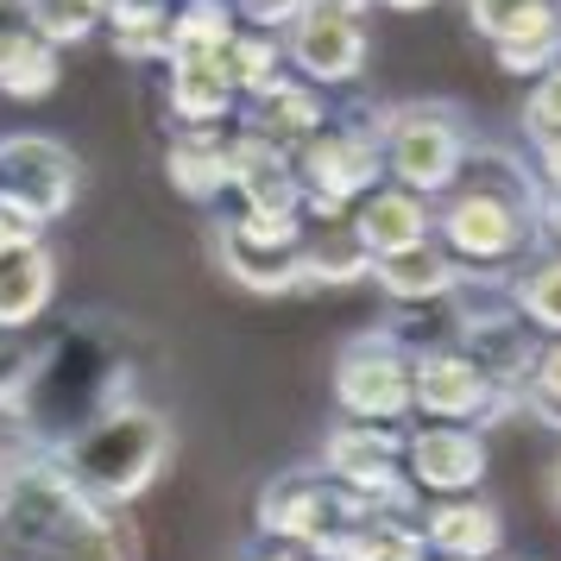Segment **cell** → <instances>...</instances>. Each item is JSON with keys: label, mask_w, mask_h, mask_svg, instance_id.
<instances>
[{"label": "cell", "mask_w": 561, "mask_h": 561, "mask_svg": "<svg viewBox=\"0 0 561 561\" xmlns=\"http://www.w3.org/2000/svg\"><path fill=\"white\" fill-rule=\"evenodd\" d=\"M530 146H536L530 171H536V183H542V196H561V133H542Z\"/></svg>", "instance_id": "8d00e7d4"}, {"label": "cell", "mask_w": 561, "mask_h": 561, "mask_svg": "<svg viewBox=\"0 0 561 561\" xmlns=\"http://www.w3.org/2000/svg\"><path fill=\"white\" fill-rule=\"evenodd\" d=\"M228 190L240 196V208H304L290 152L247 127L228 133Z\"/></svg>", "instance_id": "d6986e66"}, {"label": "cell", "mask_w": 561, "mask_h": 561, "mask_svg": "<svg viewBox=\"0 0 561 561\" xmlns=\"http://www.w3.org/2000/svg\"><path fill=\"white\" fill-rule=\"evenodd\" d=\"M511 309L530 322L536 334H561V253H530L517 272H511Z\"/></svg>", "instance_id": "484cf974"}, {"label": "cell", "mask_w": 561, "mask_h": 561, "mask_svg": "<svg viewBox=\"0 0 561 561\" xmlns=\"http://www.w3.org/2000/svg\"><path fill=\"white\" fill-rule=\"evenodd\" d=\"M373 278V253L347 221H309L304 228V290H347Z\"/></svg>", "instance_id": "cb8c5ba5"}, {"label": "cell", "mask_w": 561, "mask_h": 561, "mask_svg": "<svg viewBox=\"0 0 561 561\" xmlns=\"http://www.w3.org/2000/svg\"><path fill=\"white\" fill-rule=\"evenodd\" d=\"M102 13H107V0H32V26H38V38L57 45V51L89 45V38L102 32Z\"/></svg>", "instance_id": "f546056e"}, {"label": "cell", "mask_w": 561, "mask_h": 561, "mask_svg": "<svg viewBox=\"0 0 561 561\" xmlns=\"http://www.w3.org/2000/svg\"><path fill=\"white\" fill-rule=\"evenodd\" d=\"M171 448H178L171 416L152 410V404H139V398H127V404H114L107 416H95L89 430H77L51 460L95 499V505L127 511L133 499H146L158 485V473L171 467Z\"/></svg>", "instance_id": "5b68a950"}, {"label": "cell", "mask_w": 561, "mask_h": 561, "mask_svg": "<svg viewBox=\"0 0 561 561\" xmlns=\"http://www.w3.org/2000/svg\"><path fill=\"white\" fill-rule=\"evenodd\" d=\"M354 517H359V499L341 480H329L322 460L272 473L253 499V530L265 536V542H297L309 561H322V549H329Z\"/></svg>", "instance_id": "52a82bcc"}, {"label": "cell", "mask_w": 561, "mask_h": 561, "mask_svg": "<svg viewBox=\"0 0 561 561\" xmlns=\"http://www.w3.org/2000/svg\"><path fill=\"white\" fill-rule=\"evenodd\" d=\"M549 499H556V511H561V455H556V467H549Z\"/></svg>", "instance_id": "b9f144b4"}, {"label": "cell", "mask_w": 561, "mask_h": 561, "mask_svg": "<svg viewBox=\"0 0 561 561\" xmlns=\"http://www.w3.org/2000/svg\"><path fill=\"white\" fill-rule=\"evenodd\" d=\"M410 410L430 416V423H473V430H492V423L511 416L505 398L485 385V373L460 354L455 341L410 354Z\"/></svg>", "instance_id": "30bf717a"}, {"label": "cell", "mask_w": 561, "mask_h": 561, "mask_svg": "<svg viewBox=\"0 0 561 561\" xmlns=\"http://www.w3.org/2000/svg\"><path fill=\"white\" fill-rule=\"evenodd\" d=\"M0 196L26 203L45 221H64L82 196V158L51 133H7L0 139Z\"/></svg>", "instance_id": "8fae6325"}, {"label": "cell", "mask_w": 561, "mask_h": 561, "mask_svg": "<svg viewBox=\"0 0 561 561\" xmlns=\"http://www.w3.org/2000/svg\"><path fill=\"white\" fill-rule=\"evenodd\" d=\"M435 240L460 265H524L542 247V183L511 146L473 139L460 178L435 196Z\"/></svg>", "instance_id": "3957f363"}, {"label": "cell", "mask_w": 561, "mask_h": 561, "mask_svg": "<svg viewBox=\"0 0 561 561\" xmlns=\"http://www.w3.org/2000/svg\"><path fill=\"white\" fill-rule=\"evenodd\" d=\"M233 32H240L233 0H183V7H171V57L228 51Z\"/></svg>", "instance_id": "83f0119b"}, {"label": "cell", "mask_w": 561, "mask_h": 561, "mask_svg": "<svg viewBox=\"0 0 561 561\" xmlns=\"http://www.w3.org/2000/svg\"><path fill=\"white\" fill-rule=\"evenodd\" d=\"M492 64L505 77H542L549 64H561V7L542 13V20H524L505 38H492Z\"/></svg>", "instance_id": "4316f807"}, {"label": "cell", "mask_w": 561, "mask_h": 561, "mask_svg": "<svg viewBox=\"0 0 561 561\" xmlns=\"http://www.w3.org/2000/svg\"><path fill=\"white\" fill-rule=\"evenodd\" d=\"M460 7H467V26H473L485 45H492V38L517 32L524 20H542V13H556L561 0H460Z\"/></svg>", "instance_id": "1f68e13d"}, {"label": "cell", "mask_w": 561, "mask_h": 561, "mask_svg": "<svg viewBox=\"0 0 561 561\" xmlns=\"http://www.w3.org/2000/svg\"><path fill=\"white\" fill-rule=\"evenodd\" d=\"M542 247L561 253V196H542Z\"/></svg>", "instance_id": "74e56055"}, {"label": "cell", "mask_w": 561, "mask_h": 561, "mask_svg": "<svg viewBox=\"0 0 561 561\" xmlns=\"http://www.w3.org/2000/svg\"><path fill=\"white\" fill-rule=\"evenodd\" d=\"M133 385H139V359H133L127 334L114 329V322H102V316H70L32 354L26 391H20V404L7 410V416L20 423V448L57 455L95 416L139 398Z\"/></svg>", "instance_id": "6da1fadb"}, {"label": "cell", "mask_w": 561, "mask_h": 561, "mask_svg": "<svg viewBox=\"0 0 561 561\" xmlns=\"http://www.w3.org/2000/svg\"><path fill=\"white\" fill-rule=\"evenodd\" d=\"M467 146H473V127L455 102H385V133H379V152H385V178L416 190V196H442L448 183L460 178L467 164Z\"/></svg>", "instance_id": "8992f818"}, {"label": "cell", "mask_w": 561, "mask_h": 561, "mask_svg": "<svg viewBox=\"0 0 561 561\" xmlns=\"http://www.w3.org/2000/svg\"><path fill=\"white\" fill-rule=\"evenodd\" d=\"M379 7H391V13H423V7H435V0H379Z\"/></svg>", "instance_id": "60d3db41"}, {"label": "cell", "mask_w": 561, "mask_h": 561, "mask_svg": "<svg viewBox=\"0 0 561 561\" xmlns=\"http://www.w3.org/2000/svg\"><path fill=\"white\" fill-rule=\"evenodd\" d=\"M228 70H233V82H240V102H253L259 89H272V82L290 70V64H284V38L265 32V26H240L228 38Z\"/></svg>", "instance_id": "f1b7e54d"}, {"label": "cell", "mask_w": 561, "mask_h": 561, "mask_svg": "<svg viewBox=\"0 0 561 561\" xmlns=\"http://www.w3.org/2000/svg\"><path fill=\"white\" fill-rule=\"evenodd\" d=\"M492 561H517V556H505V549H499V556H492Z\"/></svg>", "instance_id": "ee69618b"}, {"label": "cell", "mask_w": 561, "mask_h": 561, "mask_svg": "<svg viewBox=\"0 0 561 561\" xmlns=\"http://www.w3.org/2000/svg\"><path fill=\"white\" fill-rule=\"evenodd\" d=\"M385 102L366 95V82H347L329 95V121L290 152L297 190H304V221H347V208L385 183Z\"/></svg>", "instance_id": "277c9868"}, {"label": "cell", "mask_w": 561, "mask_h": 561, "mask_svg": "<svg viewBox=\"0 0 561 561\" xmlns=\"http://www.w3.org/2000/svg\"><path fill=\"white\" fill-rule=\"evenodd\" d=\"M164 178L183 203H221L228 196V133L221 127H178L164 146Z\"/></svg>", "instance_id": "44dd1931"}, {"label": "cell", "mask_w": 561, "mask_h": 561, "mask_svg": "<svg viewBox=\"0 0 561 561\" xmlns=\"http://www.w3.org/2000/svg\"><path fill=\"white\" fill-rule=\"evenodd\" d=\"M7 460H13V455H7V448H0V473H7Z\"/></svg>", "instance_id": "7bdbcfd3"}, {"label": "cell", "mask_w": 561, "mask_h": 561, "mask_svg": "<svg viewBox=\"0 0 561 561\" xmlns=\"http://www.w3.org/2000/svg\"><path fill=\"white\" fill-rule=\"evenodd\" d=\"M57 297L51 247H0V329H32Z\"/></svg>", "instance_id": "7402d4cb"}, {"label": "cell", "mask_w": 561, "mask_h": 561, "mask_svg": "<svg viewBox=\"0 0 561 561\" xmlns=\"http://www.w3.org/2000/svg\"><path fill=\"white\" fill-rule=\"evenodd\" d=\"M322 121H329V89L290 77V70L272 89H259L253 102H240V127L259 133V139H272V146H284V152H297Z\"/></svg>", "instance_id": "ac0fdd59"}, {"label": "cell", "mask_w": 561, "mask_h": 561, "mask_svg": "<svg viewBox=\"0 0 561 561\" xmlns=\"http://www.w3.org/2000/svg\"><path fill=\"white\" fill-rule=\"evenodd\" d=\"M404 473L423 499L480 492L485 480V435L473 423H423L404 435Z\"/></svg>", "instance_id": "7c38bea8"}, {"label": "cell", "mask_w": 561, "mask_h": 561, "mask_svg": "<svg viewBox=\"0 0 561 561\" xmlns=\"http://www.w3.org/2000/svg\"><path fill=\"white\" fill-rule=\"evenodd\" d=\"M102 26L121 64H164L171 57V0H107Z\"/></svg>", "instance_id": "d4e9b609"}, {"label": "cell", "mask_w": 561, "mask_h": 561, "mask_svg": "<svg viewBox=\"0 0 561 561\" xmlns=\"http://www.w3.org/2000/svg\"><path fill=\"white\" fill-rule=\"evenodd\" d=\"M45 233H51L45 215H32L26 203L0 196V247H45Z\"/></svg>", "instance_id": "e575fe53"}, {"label": "cell", "mask_w": 561, "mask_h": 561, "mask_svg": "<svg viewBox=\"0 0 561 561\" xmlns=\"http://www.w3.org/2000/svg\"><path fill=\"white\" fill-rule=\"evenodd\" d=\"M322 561H430V542L404 511H366L322 549Z\"/></svg>", "instance_id": "603a6c76"}, {"label": "cell", "mask_w": 561, "mask_h": 561, "mask_svg": "<svg viewBox=\"0 0 561 561\" xmlns=\"http://www.w3.org/2000/svg\"><path fill=\"white\" fill-rule=\"evenodd\" d=\"M32 347L26 329H0V416L20 404V391H26V373H32Z\"/></svg>", "instance_id": "d6a6232c"}, {"label": "cell", "mask_w": 561, "mask_h": 561, "mask_svg": "<svg viewBox=\"0 0 561 561\" xmlns=\"http://www.w3.org/2000/svg\"><path fill=\"white\" fill-rule=\"evenodd\" d=\"M304 7H309V0H233L240 26H265V32H284Z\"/></svg>", "instance_id": "d590c367"}, {"label": "cell", "mask_w": 561, "mask_h": 561, "mask_svg": "<svg viewBox=\"0 0 561 561\" xmlns=\"http://www.w3.org/2000/svg\"><path fill=\"white\" fill-rule=\"evenodd\" d=\"M284 38V64L297 70L316 89H347V82H366V64H373V32L359 13H341V7H322L309 0L304 13L278 32Z\"/></svg>", "instance_id": "ba28073f"}, {"label": "cell", "mask_w": 561, "mask_h": 561, "mask_svg": "<svg viewBox=\"0 0 561 561\" xmlns=\"http://www.w3.org/2000/svg\"><path fill=\"white\" fill-rule=\"evenodd\" d=\"M334 410L359 423H404L410 416V354L385 329L354 334L334 354Z\"/></svg>", "instance_id": "9c48e42d"}, {"label": "cell", "mask_w": 561, "mask_h": 561, "mask_svg": "<svg viewBox=\"0 0 561 561\" xmlns=\"http://www.w3.org/2000/svg\"><path fill=\"white\" fill-rule=\"evenodd\" d=\"M416 524H423L430 556L442 561H492L505 549V517H499V505H485L480 492H448V499L423 505Z\"/></svg>", "instance_id": "2e32d148"}, {"label": "cell", "mask_w": 561, "mask_h": 561, "mask_svg": "<svg viewBox=\"0 0 561 561\" xmlns=\"http://www.w3.org/2000/svg\"><path fill=\"white\" fill-rule=\"evenodd\" d=\"M247 561H309V556L297 549V542H259V549H253Z\"/></svg>", "instance_id": "f35d334b"}, {"label": "cell", "mask_w": 561, "mask_h": 561, "mask_svg": "<svg viewBox=\"0 0 561 561\" xmlns=\"http://www.w3.org/2000/svg\"><path fill=\"white\" fill-rule=\"evenodd\" d=\"M347 228L366 240V253L379 259V253H398V247L430 240V233H435V203L385 178V183H373V190L347 208Z\"/></svg>", "instance_id": "e0dca14e"}, {"label": "cell", "mask_w": 561, "mask_h": 561, "mask_svg": "<svg viewBox=\"0 0 561 561\" xmlns=\"http://www.w3.org/2000/svg\"><path fill=\"white\" fill-rule=\"evenodd\" d=\"M322 7H341V13H359V20H366V13H373L379 0H322Z\"/></svg>", "instance_id": "ab89813d"}, {"label": "cell", "mask_w": 561, "mask_h": 561, "mask_svg": "<svg viewBox=\"0 0 561 561\" xmlns=\"http://www.w3.org/2000/svg\"><path fill=\"white\" fill-rule=\"evenodd\" d=\"M64 82V51L38 38L32 0H0V95L7 102H45Z\"/></svg>", "instance_id": "5bb4252c"}, {"label": "cell", "mask_w": 561, "mask_h": 561, "mask_svg": "<svg viewBox=\"0 0 561 561\" xmlns=\"http://www.w3.org/2000/svg\"><path fill=\"white\" fill-rule=\"evenodd\" d=\"M0 561H139L127 511L95 505L51 455H20L0 473Z\"/></svg>", "instance_id": "7a4b0ae2"}, {"label": "cell", "mask_w": 561, "mask_h": 561, "mask_svg": "<svg viewBox=\"0 0 561 561\" xmlns=\"http://www.w3.org/2000/svg\"><path fill=\"white\" fill-rule=\"evenodd\" d=\"M215 265L221 278L253 297H297L304 290V240H259V233L215 221Z\"/></svg>", "instance_id": "4fadbf2b"}, {"label": "cell", "mask_w": 561, "mask_h": 561, "mask_svg": "<svg viewBox=\"0 0 561 561\" xmlns=\"http://www.w3.org/2000/svg\"><path fill=\"white\" fill-rule=\"evenodd\" d=\"M524 133H530V139H542V133H561V64H549V70L530 82V102H524Z\"/></svg>", "instance_id": "836d02e7"}, {"label": "cell", "mask_w": 561, "mask_h": 561, "mask_svg": "<svg viewBox=\"0 0 561 561\" xmlns=\"http://www.w3.org/2000/svg\"><path fill=\"white\" fill-rule=\"evenodd\" d=\"M373 284H379L391 304H430V297H448L460 284V259L430 233L416 247H398V253L373 259Z\"/></svg>", "instance_id": "ffe728a7"}, {"label": "cell", "mask_w": 561, "mask_h": 561, "mask_svg": "<svg viewBox=\"0 0 561 561\" xmlns=\"http://www.w3.org/2000/svg\"><path fill=\"white\" fill-rule=\"evenodd\" d=\"M164 107L178 127H221L240 107V82L228 70V51L164 57Z\"/></svg>", "instance_id": "9a60e30c"}, {"label": "cell", "mask_w": 561, "mask_h": 561, "mask_svg": "<svg viewBox=\"0 0 561 561\" xmlns=\"http://www.w3.org/2000/svg\"><path fill=\"white\" fill-rule=\"evenodd\" d=\"M517 416H530L536 430H556L561 435V334H549V341H542L530 385L517 391Z\"/></svg>", "instance_id": "4dcf8cb0"}]
</instances>
